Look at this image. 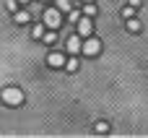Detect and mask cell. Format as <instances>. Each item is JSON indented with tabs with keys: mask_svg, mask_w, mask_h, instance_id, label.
<instances>
[{
	"mask_svg": "<svg viewBox=\"0 0 148 138\" xmlns=\"http://www.w3.org/2000/svg\"><path fill=\"white\" fill-rule=\"evenodd\" d=\"M18 3H29V0H18Z\"/></svg>",
	"mask_w": 148,
	"mask_h": 138,
	"instance_id": "cell-19",
	"label": "cell"
},
{
	"mask_svg": "<svg viewBox=\"0 0 148 138\" xmlns=\"http://www.w3.org/2000/svg\"><path fill=\"white\" fill-rule=\"evenodd\" d=\"M122 16H125V18L135 16V8H133V5H125V8H122Z\"/></svg>",
	"mask_w": 148,
	"mask_h": 138,
	"instance_id": "cell-17",
	"label": "cell"
},
{
	"mask_svg": "<svg viewBox=\"0 0 148 138\" xmlns=\"http://www.w3.org/2000/svg\"><path fill=\"white\" fill-rule=\"evenodd\" d=\"M75 23H78V37H81V39L88 37V34H94V21H91L88 16H81Z\"/></svg>",
	"mask_w": 148,
	"mask_h": 138,
	"instance_id": "cell-4",
	"label": "cell"
},
{
	"mask_svg": "<svg viewBox=\"0 0 148 138\" xmlns=\"http://www.w3.org/2000/svg\"><path fill=\"white\" fill-rule=\"evenodd\" d=\"M99 13V8H96V3L91 0V3H83V16H88V18H94Z\"/></svg>",
	"mask_w": 148,
	"mask_h": 138,
	"instance_id": "cell-8",
	"label": "cell"
},
{
	"mask_svg": "<svg viewBox=\"0 0 148 138\" xmlns=\"http://www.w3.org/2000/svg\"><path fill=\"white\" fill-rule=\"evenodd\" d=\"M47 65H49V68H62V65H65V55H62V52H52V55L47 57Z\"/></svg>",
	"mask_w": 148,
	"mask_h": 138,
	"instance_id": "cell-5",
	"label": "cell"
},
{
	"mask_svg": "<svg viewBox=\"0 0 148 138\" xmlns=\"http://www.w3.org/2000/svg\"><path fill=\"white\" fill-rule=\"evenodd\" d=\"M62 68H68V73H75L78 70V60L75 57H65V65Z\"/></svg>",
	"mask_w": 148,
	"mask_h": 138,
	"instance_id": "cell-11",
	"label": "cell"
},
{
	"mask_svg": "<svg viewBox=\"0 0 148 138\" xmlns=\"http://www.w3.org/2000/svg\"><path fill=\"white\" fill-rule=\"evenodd\" d=\"M0 99H3V104H8V107H21V104H23V91H21L18 86H5V89L0 91Z\"/></svg>",
	"mask_w": 148,
	"mask_h": 138,
	"instance_id": "cell-1",
	"label": "cell"
},
{
	"mask_svg": "<svg viewBox=\"0 0 148 138\" xmlns=\"http://www.w3.org/2000/svg\"><path fill=\"white\" fill-rule=\"evenodd\" d=\"M125 29H127V31H140V21H135V16H130V18L125 21Z\"/></svg>",
	"mask_w": 148,
	"mask_h": 138,
	"instance_id": "cell-9",
	"label": "cell"
},
{
	"mask_svg": "<svg viewBox=\"0 0 148 138\" xmlns=\"http://www.w3.org/2000/svg\"><path fill=\"white\" fill-rule=\"evenodd\" d=\"M83 3H91V0H83Z\"/></svg>",
	"mask_w": 148,
	"mask_h": 138,
	"instance_id": "cell-20",
	"label": "cell"
},
{
	"mask_svg": "<svg viewBox=\"0 0 148 138\" xmlns=\"http://www.w3.org/2000/svg\"><path fill=\"white\" fill-rule=\"evenodd\" d=\"M78 18H81V13H78V10H73V8H70V10H68V21H70V23H75V21H78Z\"/></svg>",
	"mask_w": 148,
	"mask_h": 138,
	"instance_id": "cell-15",
	"label": "cell"
},
{
	"mask_svg": "<svg viewBox=\"0 0 148 138\" xmlns=\"http://www.w3.org/2000/svg\"><path fill=\"white\" fill-rule=\"evenodd\" d=\"M5 8H8L10 13H16V10H18V0H5Z\"/></svg>",
	"mask_w": 148,
	"mask_h": 138,
	"instance_id": "cell-14",
	"label": "cell"
},
{
	"mask_svg": "<svg viewBox=\"0 0 148 138\" xmlns=\"http://www.w3.org/2000/svg\"><path fill=\"white\" fill-rule=\"evenodd\" d=\"M140 3H143V0H130L127 5H133V8H140Z\"/></svg>",
	"mask_w": 148,
	"mask_h": 138,
	"instance_id": "cell-18",
	"label": "cell"
},
{
	"mask_svg": "<svg viewBox=\"0 0 148 138\" xmlns=\"http://www.w3.org/2000/svg\"><path fill=\"white\" fill-rule=\"evenodd\" d=\"M42 34H44V23H36V26L31 29V37H34V39H42Z\"/></svg>",
	"mask_w": 148,
	"mask_h": 138,
	"instance_id": "cell-13",
	"label": "cell"
},
{
	"mask_svg": "<svg viewBox=\"0 0 148 138\" xmlns=\"http://www.w3.org/2000/svg\"><path fill=\"white\" fill-rule=\"evenodd\" d=\"M81 52H83V55H88V57L99 55V52H101V39H96L94 34L83 37V42H81Z\"/></svg>",
	"mask_w": 148,
	"mask_h": 138,
	"instance_id": "cell-3",
	"label": "cell"
},
{
	"mask_svg": "<svg viewBox=\"0 0 148 138\" xmlns=\"http://www.w3.org/2000/svg\"><path fill=\"white\" fill-rule=\"evenodd\" d=\"M42 23H44V29H60V23H62V13L57 10V8H44V13H42Z\"/></svg>",
	"mask_w": 148,
	"mask_h": 138,
	"instance_id": "cell-2",
	"label": "cell"
},
{
	"mask_svg": "<svg viewBox=\"0 0 148 138\" xmlns=\"http://www.w3.org/2000/svg\"><path fill=\"white\" fill-rule=\"evenodd\" d=\"M55 8L60 13H65V10H70V0H55Z\"/></svg>",
	"mask_w": 148,
	"mask_h": 138,
	"instance_id": "cell-12",
	"label": "cell"
},
{
	"mask_svg": "<svg viewBox=\"0 0 148 138\" xmlns=\"http://www.w3.org/2000/svg\"><path fill=\"white\" fill-rule=\"evenodd\" d=\"M107 130H109V123L99 120V123H96V133H107Z\"/></svg>",
	"mask_w": 148,
	"mask_h": 138,
	"instance_id": "cell-16",
	"label": "cell"
},
{
	"mask_svg": "<svg viewBox=\"0 0 148 138\" xmlns=\"http://www.w3.org/2000/svg\"><path fill=\"white\" fill-rule=\"evenodd\" d=\"M13 21L23 26V23H29V21H31V16H29V10H16V13H13Z\"/></svg>",
	"mask_w": 148,
	"mask_h": 138,
	"instance_id": "cell-7",
	"label": "cell"
},
{
	"mask_svg": "<svg viewBox=\"0 0 148 138\" xmlns=\"http://www.w3.org/2000/svg\"><path fill=\"white\" fill-rule=\"evenodd\" d=\"M81 42H83V39H81L78 34L68 37V42H65V44H68V52H73V55H75V52H81Z\"/></svg>",
	"mask_w": 148,
	"mask_h": 138,
	"instance_id": "cell-6",
	"label": "cell"
},
{
	"mask_svg": "<svg viewBox=\"0 0 148 138\" xmlns=\"http://www.w3.org/2000/svg\"><path fill=\"white\" fill-rule=\"evenodd\" d=\"M42 42H44V44H55V42H57V31L49 29L47 34H42Z\"/></svg>",
	"mask_w": 148,
	"mask_h": 138,
	"instance_id": "cell-10",
	"label": "cell"
}]
</instances>
